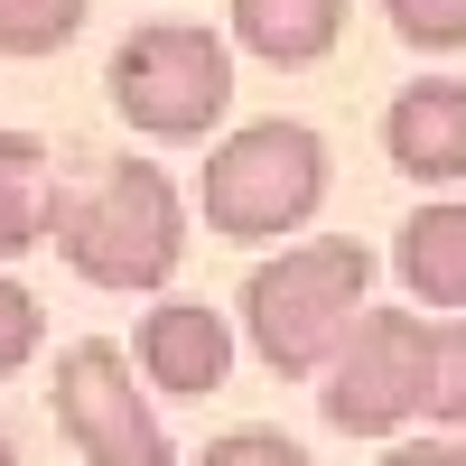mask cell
Returning <instances> with one entry per match:
<instances>
[{"label":"cell","instance_id":"cell-9","mask_svg":"<svg viewBox=\"0 0 466 466\" xmlns=\"http://www.w3.org/2000/svg\"><path fill=\"white\" fill-rule=\"evenodd\" d=\"M392 270L420 308H448L466 318V206L439 197V206H410L401 233H392Z\"/></svg>","mask_w":466,"mask_h":466},{"label":"cell","instance_id":"cell-12","mask_svg":"<svg viewBox=\"0 0 466 466\" xmlns=\"http://www.w3.org/2000/svg\"><path fill=\"white\" fill-rule=\"evenodd\" d=\"M94 0H0V56H56L75 47Z\"/></svg>","mask_w":466,"mask_h":466},{"label":"cell","instance_id":"cell-3","mask_svg":"<svg viewBox=\"0 0 466 466\" xmlns=\"http://www.w3.org/2000/svg\"><path fill=\"white\" fill-rule=\"evenodd\" d=\"M327 206V140L308 122H243L206 149V177H197V215L224 243H289L308 233V215Z\"/></svg>","mask_w":466,"mask_h":466},{"label":"cell","instance_id":"cell-17","mask_svg":"<svg viewBox=\"0 0 466 466\" xmlns=\"http://www.w3.org/2000/svg\"><path fill=\"white\" fill-rule=\"evenodd\" d=\"M373 466H466V439H392Z\"/></svg>","mask_w":466,"mask_h":466},{"label":"cell","instance_id":"cell-8","mask_svg":"<svg viewBox=\"0 0 466 466\" xmlns=\"http://www.w3.org/2000/svg\"><path fill=\"white\" fill-rule=\"evenodd\" d=\"M382 149H392L401 177L457 187L466 177V85L457 75H410V85L382 103Z\"/></svg>","mask_w":466,"mask_h":466},{"label":"cell","instance_id":"cell-5","mask_svg":"<svg viewBox=\"0 0 466 466\" xmlns=\"http://www.w3.org/2000/svg\"><path fill=\"white\" fill-rule=\"evenodd\" d=\"M56 430L85 466H177V439L149 410V382L131 373V345L112 336H75L56 355Z\"/></svg>","mask_w":466,"mask_h":466},{"label":"cell","instance_id":"cell-4","mask_svg":"<svg viewBox=\"0 0 466 466\" xmlns=\"http://www.w3.org/2000/svg\"><path fill=\"white\" fill-rule=\"evenodd\" d=\"M103 94H112V112H122L140 140L187 149V140H206L233 112V47L215 28H197V19H149V28H131L122 47H112Z\"/></svg>","mask_w":466,"mask_h":466},{"label":"cell","instance_id":"cell-6","mask_svg":"<svg viewBox=\"0 0 466 466\" xmlns=\"http://www.w3.org/2000/svg\"><path fill=\"white\" fill-rule=\"evenodd\" d=\"M318 382H327V430H345V439L410 430L420 392H430V318H410V308H364Z\"/></svg>","mask_w":466,"mask_h":466},{"label":"cell","instance_id":"cell-15","mask_svg":"<svg viewBox=\"0 0 466 466\" xmlns=\"http://www.w3.org/2000/svg\"><path fill=\"white\" fill-rule=\"evenodd\" d=\"M37 345H47V308H37L28 280L0 270V382H10L19 364H37Z\"/></svg>","mask_w":466,"mask_h":466},{"label":"cell","instance_id":"cell-7","mask_svg":"<svg viewBox=\"0 0 466 466\" xmlns=\"http://www.w3.org/2000/svg\"><path fill=\"white\" fill-rule=\"evenodd\" d=\"M131 373L149 382V392H168V401L224 392V373H233V318L206 308V299H159L131 327Z\"/></svg>","mask_w":466,"mask_h":466},{"label":"cell","instance_id":"cell-1","mask_svg":"<svg viewBox=\"0 0 466 466\" xmlns=\"http://www.w3.org/2000/svg\"><path fill=\"white\" fill-rule=\"evenodd\" d=\"M364 289H373V252L355 233H308V243L252 261V280H243V345L261 355V373L308 382V373H327L345 327L364 318Z\"/></svg>","mask_w":466,"mask_h":466},{"label":"cell","instance_id":"cell-16","mask_svg":"<svg viewBox=\"0 0 466 466\" xmlns=\"http://www.w3.org/2000/svg\"><path fill=\"white\" fill-rule=\"evenodd\" d=\"M197 466H318V457L299 439H280V430H224V439L197 448Z\"/></svg>","mask_w":466,"mask_h":466},{"label":"cell","instance_id":"cell-10","mask_svg":"<svg viewBox=\"0 0 466 466\" xmlns=\"http://www.w3.org/2000/svg\"><path fill=\"white\" fill-rule=\"evenodd\" d=\"M336 37H345V0H233V47L280 75L336 56Z\"/></svg>","mask_w":466,"mask_h":466},{"label":"cell","instance_id":"cell-2","mask_svg":"<svg viewBox=\"0 0 466 466\" xmlns=\"http://www.w3.org/2000/svg\"><path fill=\"white\" fill-rule=\"evenodd\" d=\"M56 252L85 289H168L187 261V197L159 159H103L56 206Z\"/></svg>","mask_w":466,"mask_h":466},{"label":"cell","instance_id":"cell-11","mask_svg":"<svg viewBox=\"0 0 466 466\" xmlns=\"http://www.w3.org/2000/svg\"><path fill=\"white\" fill-rule=\"evenodd\" d=\"M56 206H66L56 149L37 140V131H0V261H19V252L47 243V233H56Z\"/></svg>","mask_w":466,"mask_h":466},{"label":"cell","instance_id":"cell-13","mask_svg":"<svg viewBox=\"0 0 466 466\" xmlns=\"http://www.w3.org/2000/svg\"><path fill=\"white\" fill-rule=\"evenodd\" d=\"M430 430H466V318L430 327V392H420Z\"/></svg>","mask_w":466,"mask_h":466},{"label":"cell","instance_id":"cell-14","mask_svg":"<svg viewBox=\"0 0 466 466\" xmlns=\"http://www.w3.org/2000/svg\"><path fill=\"white\" fill-rule=\"evenodd\" d=\"M382 19H392V37L420 47V56H457L466 47V0H382Z\"/></svg>","mask_w":466,"mask_h":466}]
</instances>
